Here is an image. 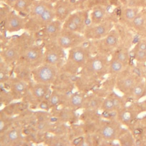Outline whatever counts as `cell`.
<instances>
[{
  "instance_id": "74e56055",
  "label": "cell",
  "mask_w": 146,
  "mask_h": 146,
  "mask_svg": "<svg viewBox=\"0 0 146 146\" xmlns=\"http://www.w3.org/2000/svg\"><path fill=\"white\" fill-rule=\"evenodd\" d=\"M1 85V94H0V99L1 104H4V106H6L10 103L13 100H14V97L10 92V91L5 87L3 85Z\"/></svg>"
},
{
  "instance_id": "30bf717a",
  "label": "cell",
  "mask_w": 146,
  "mask_h": 146,
  "mask_svg": "<svg viewBox=\"0 0 146 146\" xmlns=\"http://www.w3.org/2000/svg\"><path fill=\"white\" fill-rule=\"evenodd\" d=\"M55 19L53 5L48 7L44 12L39 15L27 18L25 30L30 33L34 34Z\"/></svg>"
},
{
  "instance_id": "60d3db41",
  "label": "cell",
  "mask_w": 146,
  "mask_h": 146,
  "mask_svg": "<svg viewBox=\"0 0 146 146\" xmlns=\"http://www.w3.org/2000/svg\"><path fill=\"white\" fill-rule=\"evenodd\" d=\"M100 110H102L103 112H116L112 99L110 94L104 98L101 105Z\"/></svg>"
},
{
  "instance_id": "f6af8a7d",
  "label": "cell",
  "mask_w": 146,
  "mask_h": 146,
  "mask_svg": "<svg viewBox=\"0 0 146 146\" xmlns=\"http://www.w3.org/2000/svg\"><path fill=\"white\" fill-rule=\"evenodd\" d=\"M134 58L139 62H144L146 61V50L135 49Z\"/></svg>"
},
{
  "instance_id": "52a82bcc",
  "label": "cell",
  "mask_w": 146,
  "mask_h": 146,
  "mask_svg": "<svg viewBox=\"0 0 146 146\" xmlns=\"http://www.w3.org/2000/svg\"><path fill=\"white\" fill-rule=\"evenodd\" d=\"M90 11L88 9H78L72 14L63 23V29L83 33L86 27L89 24Z\"/></svg>"
},
{
  "instance_id": "4316f807",
  "label": "cell",
  "mask_w": 146,
  "mask_h": 146,
  "mask_svg": "<svg viewBox=\"0 0 146 146\" xmlns=\"http://www.w3.org/2000/svg\"><path fill=\"white\" fill-rule=\"evenodd\" d=\"M47 134V133H46ZM46 134L43 143L47 145L67 146L71 145V142L67 135H55L47 136Z\"/></svg>"
},
{
  "instance_id": "44dd1931",
  "label": "cell",
  "mask_w": 146,
  "mask_h": 146,
  "mask_svg": "<svg viewBox=\"0 0 146 146\" xmlns=\"http://www.w3.org/2000/svg\"><path fill=\"white\" fill-rule=\"evenodd\" d=\"M87 95V94L79 91L72 92L67 96L61 106L66 107L75 111L80 109L83 110Z\"/></svg>"
},
{
  "instance_id": "7c38bea8",
  "label": "cell",
  "mask_w": 146,
  "mask_h": 146,
  "mask_svg": "<svg viewBox=\"0 0 146 146\" xmlns=\"http://www.w3.org/2000/svg\"><path fill=\"white\" fill-rule=\"evenodd\" d=\"M113 27V21L109 18L97 25L88 24L86 27L83 35L88 41L99 40L105 37Z\"/></svg>"
},
{
  "instance_id": "5b68a950",
  "label": "cell",
  "mask_w": 146,
  "mask_h": 146,
  "mask_svg": "<svg viewBox=\"0 0 146 146\" xmlns=\"http://www.w3.org/2000/svg\"><path fill=\"white\" fill-rule=\"evenodd\" d=\"M124 132L121 124L116 119L103 118L96 133L103 142L108 143L117 140Z\"/></svg>"
},
{
  "instance_id": "277c9868",
  "label": "cell",
  "mask_w": 146,
  "mask_h": 146,
  "mask_svg": "<svg viewBox=\"0 0 146 146\" xmlns=\"http://www.w3.org/2000/svg\"><path fill=\"white\" fill-rule=\"evenodd\" d=\"M94 54H100L111 56L114 51L119 47L120 35L119 31L113 28L103 38L90 41Z\"/></svg>"
},
{
  "instance_id": "f1b7e54d",
  "label": "cell",
  "mask_w": 146,
  "mask_h": 146,
  "mask_svg": "<svg viewBox=\"0 0 146 146\" xmlns=\"http://www.w3.org/2000/svg\"><path fill=\"white\" fill-rule=\"evenodd\" d=\"M68 95L55 88H52V92L48 100L50 110L62 106Z\"/></svg>"
},
{
  "instance_id": "d590c367",
  "label": "cell",
  "mask_w": 146,
  "mask_h": 146,
  "mask_svg": "<svg viewBox=\"0 0 146 146\" xmlns=\"http://www.w3.org/2000/svg\"><path fill=\"white\" fill-rule=\"evenodd\" d=\"M146 94V84L145 82L139 81L133 87L128 95L138 100Z\"/></svg>"
},
{
  "instance_id": "9c48e42d",
  "label": "cell",
  "mask_w": 146,
  "mask_h": 146,
  "mask_svg": "<svg viewBox=\"0 0 146 146\" xmlns=\"http://www.w3.org/2000/svg\"><path fill=\"white\" fill-rule=\"evenodd\" d=\"M59 68L55 66L43 63L32 70V76L34 82L52 86L56 81Z\"/></svg>"
},
{
  "instance_id": "9f6ffc18",
  "label": "cell",
  "mask_w": 146,
  "mask_h": 146,
  "mask_svg": "<svg viewBox=\"0 0 146 146\" xmlns=\"http://www.w3.org/2000/svg\"><path fill=\"white\" fill-rule=\"evenodd\" d=\"M145 84H146V79H145Z\"/></svg>"
},
{
  "instance_id": "f907efd6",
  "label": "cell",
  "mask_w": 146,
  "mask_h": 146,
  "mask_svg": "<svg viewBox=\"0 0 146 146\" xmlns=\"http://www.w3.org/2000/svg\"><path fill=\"white\" fill-rule=\"evenodd\" d=\"M144 107L146 109V100L144 102Z\"/></svg>"
},
{
  "instance_id": "9a60e30c",
  "label": "cell",
  "mask_w": 146,
  "mask_h": 146,
  "mask_svg": "<svg viewBox=\"0 0 146 146\" xmlns=\"http://www.w3.org/2000/svg\"><path fill=\"white\" fill-rule=\"evenodd\" d=\"M27 17L17 13L13 9L5 20L1 22V25L5 31L9 33H15L25 30Z\"/></svg>"
},
{
  "instance_id": "ba28073f",
  "label": "cell",
  "mask_w": 146,
  "mask_h": 146,
  "mask_svg": "<svg viewBox=\"0 0 146 146\" xmlns=\"http://www.w3.org/2000/svg\"><path fill=\"white\" fill-rule=\"evenodd\" d=\"M43 45L44 63L55 66L60 68L67 58L65 50L58 43L56 40L46 43Z\"/></svg>"
},
{
  "instance_id": "ee69618b",
  "label": "cell",
  "mask_w": 146,
  "mask_h": 146,
  "mask_svg": "<svg viewBox=\"0 0 146 146\" xmlns=\"http://www.w3.org/2000/svg\"><path fill=\"white\" fill-rule=\"evenodd\" d=\"M3 5L1 6L0 9V19L1 22H2L7 17L9 13L12 11L13 9L5 4L2 3Z\"/></svg>"
},
{
  "instance_id": "603a6c76",
  "label": "cell",
  "mask_w": 146,
  "mask_h": 146,
  "mask_svg": "<svg viewBox=\"0 0 146 146\" xmlns=\"http://www.w3.org/2000/svg\"><path fill=\"white\" fill-rule=\"evenodd\" d=\"M13 74L15 76L28 84L34 82L32 76V69L27 66L16 63L13 67Z\"/></svg>"
},
{
  "instance_id": "5bb4252c",
  "label": "cell",
  "mask_w": 146,
  "mask_h": 146,
  "mask_svg": "<svg viewBox=\"0 0 146 146\" xmlns=\"http://www.w3.org/2000/svg\"><path fill=\"white\" fill-rule=\"evenodd\" d=\"M27 143L22 128L19 127H13L3 133L0 134V145L1 146H13L23 145Z\"/></svg>"
},
{
  "instance_id": "ac0fdd59",
  "label": "cell",
  "mask_w": 146,
  "mask_h": 146,
  "mask_svg": "<svg viewBox=\"0 0 146 146\" xmlns=\"http://www.w3.org/2000/svg\"><path fill=\"white\" fill-rule=\"evenodd\" d=\"M50 112L52 116V122L58 121L71 125L76 123L79 120V116L77 115L76 111L66 107L52 108L50 110Z\"/></svg>"
},
{
  "instance_id": "1f68e13d",
  "label": "cell",
  "mask_w": 146,
  "mask_h": 146,
  "mask_svg": "<svg viewBox=\"0 0 146 146\" xmlns=\"http://www.w3.org/2000/svg\"><path fill=\"white\" fill-rule=\"evenodd\" d=\"M33 2L29 0H17L12 9L20 15L27 17Z\"/></svg>"
},
{
  "instance_id": "ffe728a7",
  "label": "cell",
  "mask_w": 146,
  "mask_h": 146,
  "mask_svg": "<svg viewBox=\"0 0 146 146\" xmlns=\"http://www.w3.org/2000/svg\"><path fill=\"white\" fill-rule=\"evenodd\" d=\"M1 84L10 91L14 100H20L25 96L29 84L13 75L6 83Z\"/></svg>"
},
{
  "instance_id": "4dcf8cb0",
  "label": "cell",
  "mask_w": 146,
  "mask_h": 146,
  "mask_svg": "<svg viewBox=\"0 0 146 146\" xmlns=\"http://www.w3.org/2000/svg\"><path fill=\"white\" fill-rule=\"evenodd\" d=\"M0 134L3 133L14 125V117L8 115L2 110L0 113Z\"/></svg>"
},
{
  "instance_id": "cb8c5ba5",
  "label": "cell",
  "mask_w": 146,
  "mask_h": 146,
  "mask_svg": "<svg viewBox=\"0 0 146 146\" xmlns=\"http://www.w3.org/2000/svg\"><path fill=\"white\" fill-rule=\"evenodd\" d=\"M135 117V111L130 107L125 106L117 112L116 119L121 124L129 125Z\"/></svg>"
},
{
  "instance_id": "d6986e66",
  "label": "cell",
  "mask_w": 146,
  "mask_h": 146,
  "mask_svg": "<svg viewBox=\"0 0 146 146\" xmlns=\"http://www.w3.org/2000/svg\"><path fill=\"white\" fill-rule=\"evenodd\" d=\"M139 81L136 75L130 73L124 74L123 71L116 76L115 87L122 94L128 95Z\"/></svg>"
},
{
  "instance_id": "8992f818",
  "label": "cell",
  "mask_w": 146,
  "mask_h": 146,
  "mask_svg": "<svg viewBox=\"0 0 146 146\" xmlns=\"http://www.w3.org/2000/svg\"><path fill=\"white\" fill-rule=\"evenodd\" d=\"M51 89V86L33 82L29 84L27 91L22 99L29 105V108H38L40 103Z\"/></svg>"
},
{
  "instance_id": "2e32d148",
  "label": "cell",
  "mask_w": 146,
  "mask_h": 146,
  "mask_svg": "<svg viewBox=\"0 0 146 146\" xmlns=\"http://www.w3.org/2000/svg\"><path fill=\"white\" fill-rule=\"evenodd\" d=\"M21 51V48L11 38L7 44L1 48V60L8 65L14 66L19 58Z\"/></svg>"
},
{
  "instance_id": "816d5d0a",
  "label": "cell",
  "mask_w": 146,
  "mask_h": 146,
  "mask_svg": "<svg viewBox=\"0 0 146 146\" xmlns=\"http://www.w3.org/2000/svg\"><path fill=\"white\" fill-rule=\"evenodd\" d=\"M43 1H45V2H48V3H50V1H51V0H43Z\"/></svg>"
},
{
  "instance_id": "b9f144b4",
  "label": "cell",
  "mask_w": 146,
  "mask_h": 146,
  "mask_svg": "<svg viewBox=\"0 0 146 146\" xmlns=\"http://www.w3.org/2000/svg\"><path fill=\"white\" fill-rule=\"evenodd\" d=\"M52 123L53 122L51 120L37 121L35 125V128L39 132L46 133L50 132L52 125Z\"/></svg>"
},
{
  "instance_id": "e0dca14e",
  "label": "cell",
  "mask_w": 146,
  "mask_h": 146,
  "mask_svg": "<svg viewBox=\"0 0 146 146\" xmlns=\"http://www.w3.org/2000/svg\"><path fill=\"white\" fill-rule=\"evenodd\" d=\"M79 2H71L66 0H59L53 5L55 19L62 23L75 11L79 9Z\"/></svg>"
},
{
  "instance_id": "3957f363",
  "label": "cell",
  "mask_w": 146,
  "mask_h": 146,
  "mask_svg": "<svg viewBox=\"0 0 146 146\" xmlns=\"http://www.w3.org/2000/svg\"><path fill=\"white\" fill-rule=\"evenodd\" d=\"M44 63V45L35 43L22 50L17 64L34 69Z\"/></svg>"
},
{
  "instance_id": "f5cc1de1",
  "label": "cell",
  "mask_w": 146,
  "mask_h": 146,
  "mask_svg": "<svg viewBox=\"0 0 146 146\" xmlns=\"http://www.w3.org/2000/svg\"><path fill=\"white\" fill-rule=\"evenodd\" d=\"M66 1H71V2H75L77 1L78 0H66Z\"/></svg>"
},
{
  "instance_id": "4fadbf2b",
  "label": "cell",
  "mask_w": 146,
  "mask_h": 146,
  "mask_svg": "<svg viewBox=\"0 0 146 146\" xmlns=\"http://www.w3.org/2000/svg\"><path fill=\"white\" fill-rule=\"evenodd\" d=\"M56 41L63 48L69 50L87 40L82 34L62 29Z\"/></svg>"
},
{
  "instance_id": "7bdbcfd3",
  "label": "cell",
  "mask_w": 146,
  "mask_h": 146,
  "mask_svg": "<svg viewBox=\"0 0 146 146\" xmlns=\"http://www.w3.org/2000/svg\"><path fill=\"white\" fill-rule=\"evenodd\" d=\"M110 95L112 99L115 107V110L116 112H117L119 110H120L125 106L124 100L123 99V98L117 95L113 91L110 94Z\"/></svg>"
},
{
  "instance_id": "8d00e7d4",
  "label": "cell",
  "mask_w": 146,
  "mask_h": 146,
  "mask_svg": "<svg viewBox=\"0 0 146 146\" xmlns=\"http://www.w3.org/2000/svg\"><path fill=\"white\" fill-rule=\"evenodd\" d=\"M111 56L114 57L126 66L129 59V54L127 49L125 48H119V47L114 51Z\"/></svg>"
},
{
  "instance_id": "836d02e7",
  "label": "cell",
  "mask_w": 146,
  "mask_h": 146,
  "mask_svg": "<svg viewBox=\"0 0 146 146\" xmlns=\"http://www.w3.org/2000/svg\"><path fill=\"white\" fill-rule=\"evenodd\" d=\"M13 67L6 64L1 60L0 62V82L1 84L6 83L13 75Z\"/></svg>"
},
{
  "instance_id": "681fc988",
  "label": "cell",
  "mask_w": 146,
  "mask_h": 146,
  "mask_svg": "<svg viewBox=\"0 0 146 146\" xmlns=\"http://www.w3.org/2000/svg\"><path fill=\"white\" fill-rule=\"evenodd\" d=\"M59 0H51L50 1V3H51V4H52V5H54V4H55L56 2H57L58 1H59Z\"/></svg>"
},
{
  "instance_id": "7dc6e473",
  "label": "cell",
  "mask_w": 146,
  "mask_h": 146,
  "mask_svg": "<svg viewBox=\"0 0 146 146\" xmlns=\"http://www.w3.org/2000/svg\"><path fill=\"white\" fill-rule=\"evenodd\" d=\"M135 49L146 50V40H143L139 41L136 45Z\"/></svg>"
},
{
  "instance_id": "f546056e",
  "label": "cell",
  "mask_w": 146,
  "mask_h": 146,
  "mask_svg": "<svg viewBox=\"0 0 146 146\" xmlns=\"http://www.w3.org/2000/svg\"><path fill=\"white\" fill-rule=\"evenodd\" d=\"M126 65L119 61L114 57L110 56L108 64V74L110 76H116L121 72L125 67Z\"/></svg>"
},
{
  "instance_id": "484cf974",
  "label": "cell",
  "mask_w": 146,
  "mask_h": 146,
  "mask_svg": "<svg viewBox=\"0 0 146 146\" xmlns=\"http://www.w3.org/2000/svg\"><path fill=\"white\" fill-rule=\"evenodd\" d=\"M103 99V98L93 92L87 94L83 110L99 111L100 110Z\"/></svg>"
},
{
  "instance_id": "7a4b0ae2",
  "label": "cell",
  "mask_w": 146,
  "mask_h": 146,
  "mask_svg": "<svg viewBox=\"0 0 146 146\" xmlns=\"http://www.w3.org/2000/svg\"><path fill=\"white\" fill-rule=\"evenodd\" d=\"M110 56L94 54L80 69L78 75L102 82L108 74Z\"/></svg>"
},
{
  "instance_id": "f35d334b",
  "label": "cell",
  "mask_w": 146,
  "mask_h": 146,
  "mask_svg": "<svg viewBox=\"0 0 146 146\" xmlns=\"http://www.w3.org/2000/svg\"><path fill=\"white\" fill-rule=\"evenodd\" d=\"M121 145L131 146L135 144L133 135L129 131H124L117 140Z\"/></svg>"
},
{
  "instance_id": "11a10c76",
  "label": "cell",
  "mask_w": 146,
  "mask_h": 146,
  "mask_svg": "<svg viewBox=\"0 0 146 146\" xmlns=\"http://www.w3.org/2000/svg\"><path fill=\"white\" fill-rule=\"evenodd\" d=\"M145 138H146V131H145Z\"/></svg>"
},
{
  "instance_id": "db71d44e",
  "label": "cell",
  "mask_w": 146,
  "mask_h": 146,
  "mask_svg": "<svg viewBox=\"0 0 146 146\" xmlns=\"http://www.w3.org/2000/svg\"><path fill=\"white\" fill-rule=\"evenodd\" d=\"M29 1H30V2H33V3L34 2H35V1H36V0H29Z\"/></svg>"
},
{
  "instance_id": "ab89813d",
  "label": "cell",
  "mask_w": 146,
  "mask_h": 146,
  "mask_svg": "<svg viewBox=\"0 0 146 146\" xmlns=\"http://www.w3.org/2000/svg\"><path fill=\"white\" fill-rule=\"evenodd\" d=\"M129 23L135 29L137 30H141L144 29L145 25L146 19L143 14L141 13H139L136 17Z\"/></svg>"
},
{
  "instance_id": "d4e9b609",
  "label": "cell",
  "mask_w": 146,
  "mask_h": 146,
  "mask_svg": "<svg viewBox=\"0 0 146 146\" xmlns=\"http://www.w3.org/2000/svg\"><path fill=\"white\" fill-rule=\"evenodd\" d=\"M30 108L29 105L24 101H21L17 103H10L4 107L2 110L8 115L13 116L15 115H19L26 110Z\"/></svg>"
},
{
  "instance_id": "c3c4849f",
  "label": "cell",
  "mask_w": 146,
  "mask_h": 146,
  "mask_svg": "<svg viewBox=\"0 0 146 146\" xmlns=\"http://www.w3.org/2000/svg\"><path fill=\"white\" fill-rule=\"evenodd\" d=\"M0 1L2 3L9 6L12 8L13 5L15 4V3L17 2V0H0Z\"/></svg>"
},
{
  "instance_id": "8fae6325",
  "label": "cell",
  "mask_w": 146,
  "mask_h": 146,
  "mask_svg": "<svg viewBox=\"0 0 146 146\" xmlns=\"http://www.w3.org/2000/svg\"><path fill=\"white\" fill-rule=\"evenodd\" d=\"M62 27L63 23L55 19L39 31L32 34L35 39L36 43L43 44L56 40Z\"/></svg>"
},
{
  "instance_id": "7402d4cb",
  "label": "cell",
  "mask_w": 146,
  "mask_h": 146,
  "mask_svg": "<svg viewBox=\"0 0 146 146\" xmlns=\"http://www.w3.org/2000/svg\"><path fill=\"white\" fill-rule=\"evenodd\" d=\"M109 19L108 10L103 4H97L93 6L89 14V24L94 25L100 23Z\"/></svg>"
},
{
  "instance_id": "83f0119b",
  "label": "cell",
  "mask_w": 146,
  "mask_h": 146,
  "mask_svg": "<svg viewBox=\"0 0 146 146\" xmlns=\"http://www.w3.org/2000/svg\"><path fill=\"white\" fill-rule=\"evenodd\" d=\"M52 5H53L43 0H36L31 5L29 13L27 17L31 18L39 15Z\"/></svg>"
},
{
  "instance_id": "e575fe53",
  "label": "cell",
  "mask_w": 146,
  "mask_h": 146,
  "mask_svg": "<svg viewBox=\"0 0 146 146\" xmlns=\"http://www.w3.org/2000/svg\"><path fill=\"white\" fill-rule=\"evenodd\" d=\"M70 125H67V123L54 121L52 123L51 128L48 133L55 135H66L68 133L69 130Z\"/></svg>"
},
{
  "instance_id": "d6a6232c",
  "label": "cell",
  "mask_w": 146,
  "mask_h": 146,
  "mask_svg": "<svg viewBox=\"0 0 146 146\" xmlns=\"http://www.w3.org/2000/svg\"><path fill=\"white\" fill-rule=\"evenodd\" d=\"M139 8L125 6L120 11V19L124 22L130 23L139 14Z\"/></svg>"
},
{
  "instance_id": "bcb514c9",
  "label": "cell",
  "mask_w": 146,
  "mask_h": 146,
  "mask_svg": "<svg viewBox=\"0 0 146 146\" xmlns=\"http://www.w3.org/2000/svg\"><path fill=\"white\" fill-rule=\"evenodd\" d=\"M145 5L146 0H128L125 6L139 8Z\"/></svg>"
},
{
  "instance_id": "6da1fadb",
  "label": "cell",
  "mask_w": 146,
  "mask_h": 146,
  "mask_svg": "<svg viewBox=\"0 0 146 146\" xmlns=\"http://www.w3.org/2000/svg\"><path fill=\"white\" fill-rule=\"evenodd\" d=\"M94 54L91 42L87 40L68 50L66 60L59 70L70 76H76L82 67Z\"/></svg>"
}]
</instances>
